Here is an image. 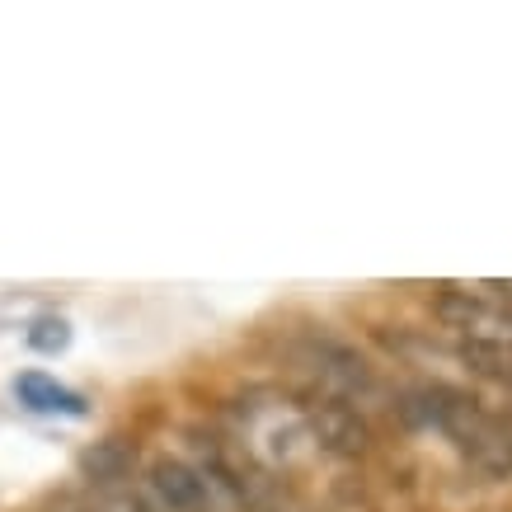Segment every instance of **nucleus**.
Wrapping results in <instances>:
<instances>
[{"label": "nucleus", "mask_w": 512, "mask_h": 512, "mask_svg": "<svg viewBox=\"0 0 512 512\" xmlns=\"http://www.w3.org/2000/svg\"><path fill=\"white\" fill-rule=\"evenodd\" d=\"M137 470V447L127 437H99L80 451V475L94 484V489H123Z\"/></svg>", "instance_id": "nucleus-5"}, {"label": "nucleus", "mask_w": 512, "mask_h": 512, "mask_svg": "<svg viewBox=\"0 0 512 512\" xmlns=\"http://www.w3.org/2000/svg\"><path fill=\"white\" fill-rule=\"evenodd\" d=\"M315 362H320V381H325L329 395H339V400L372 395V390H376L372 367H367L353 348H343V343H334V339L315 343Z\"/></svg>", "instance_id": "nucleus-4"}, {"label": "nucleus", "mask_w": 512, "mask_h": 512, "mask_svg": "<svg viewBox=\"0 0 512 512\" xmlns=\"http://www.w3.org/2000/svg\"><path fill=\"white\" fill-rule=\"evenodd\" d=\"M146 480H151V494H156V503L165 512H202L207 508V480H202L193 466H184V461L160 456Z\"/></svg>", "instance_id": "nucleus-3"}, {"label": "nucleus", "mask_w": 512, "mask_h": 512, "mask_svg": "<svg viewBox=\"0 0 512 512\" xmlns=\"http://www.w3.org/2000/svg\"><path fill=\"white\" fill-rule=\"evenodd\" d=\"M437 428L456 437V447L466 451V461L480 470L484 480H508L512 475V423L498 419V414H484L480 400L451 390Z\"/></svg>", "instance_id": "nucleus-1"}, {"label": "nucleus", "mask_w": 512, "mask_h": 512, "mask_svg": "<svg viewBox=\"0 0 512 512\" xmlns=\"http://www.w3.org/2000/svg\"><path fill=\"white\" fill-rule=\"evenodd\" d=\"M306 419H311V433L325 442L329 451H339V456H357V451L367 447V423L357 419V409L339 395H320V400L306 404Z\"/></svg>", "instance_id": "nucleus-2"}, {"label": "nucleus", "mask_w": 512, "mask_h": 512, "mask_svg": "<svg viewBox=\"0 0 512 512\" xmlns=\"http://www.w3.org/2000/svg\"><path fill=\"white\" fill-rule=\"evenodd\" d=\"M29 343L38 348V353H62L66 343H71V325H66V320H52V315H47V320H38V325H33Z\"/></svg>", "instance_id": "nucleus-7"}, {"label": "nucleus", "mask_w": 512, "mask_h": 512, "mask_svg": "<svg viewBox=\"0 0 512 512\" xmlns=\"http://www.w3.org/2000/svg\"><path fill=\"white\" fill-rule=\"evenodd\" d=\"M94 512H151L137 494H123V489H109V494L94 503Z\"/></svg>", "instance_id": "nucleus-8"}, {"label": "nucleus", "mask_w": 512, "mask_h": 512, "mask_svg": "<svg viewBox=\"0 0 512 512\" xmlns=\"http://www.w3.org/2000/svg\"><path fill=\"white\" fill-rule=\"evenodd\" d=\"M15 395H19V404H29L33 414H71V419H80V414H85V400H80L76 390L57 386V381H52V376H43V372H24V376H19Z\"/></svg>", "instance_id": "nucleus-6"}]
</instances>
